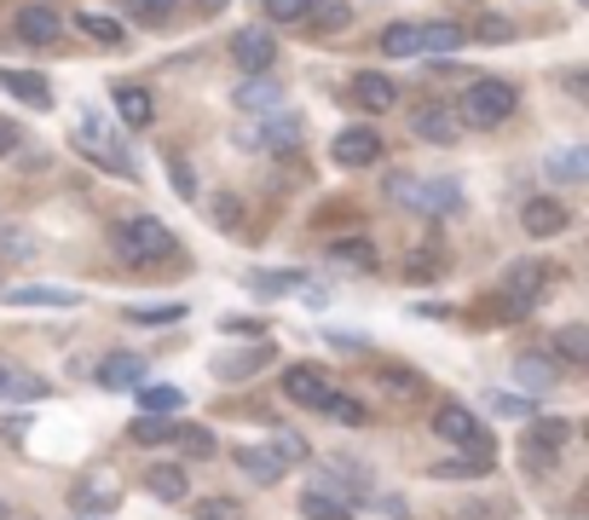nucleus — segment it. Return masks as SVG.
<instances>
[{
	"mask_svg": "<svg viewBox=\"0 0 589 520\" xmlns=\"http://www.w3.org/2000/svg\"><path fill=\"white\" fill-rule=\"evenodd\" d=\"M515 105H520V93L509 82H497V75L469 82V87H462V98H457V110H462V122H469V128H503L515 116Z\"/></svg>",
	"mask_w": 589,
	"mask_h": 520,
	"instance_id": "obj_1",
	"label": "nucleus"
},
{
	"mask_svg": "<svg viewBox=\"0 0 589 520\" xmlns=\"http://www.w3.org/2000/svg\"><path fill=\"white\" fill-rule=\"evenodd\" d=\"M116 249H121V260H133V267H156V260H168L179 244H174V232L162 226V220L139 214V220H128V226H116Z\"/></svg>",
	"mask_w": 589,
	"mask_h": 520,
	"instance_id": "obj_2",
	"label": "nucleus"
},
{
	"mask_svg": "<svg viewBox=\"0 0 589 520\" xmlns=\"http://www.w3.org/2000/svg\"><path fill=\"white\" fill-rule=\"evenodd\" d=\"M434 434L445 439V446H457V451H469V457H485V463H497V446H492V434L480 428V416L469 405H439L434 411Z\"/></svg>",
	"mask_w": 589,
	"mask_h": 520,
	"instance_id": "obj_3",
	"label": "nucleus"
},
{
	"mask_svg": "<svg viewBox=\"0 0 589 520\" xmlns=\"http://www.w3.org/2000/svg\"><path fill=\"white\" fill-rule=\"evenodd\" d=\"M75 151L93 156V163L105 168V174H133L128 145H121V139H116L105 122H98V116H81V122H75Z\"/></svg>",
	"mask_w": 589,
	"mask_h": 520,
	"instance_id": "obj_4",
	"label": "nucleus"
},
{
	"mask_svg": "<svg viewBox=\"0 0 589 520\" xmlns=\"http://www.w3.org/2000/svg\"><path fill=\"white\" fill-rule=\"evenodd\" d=\"M243 145H255L267 156H290L301 145V116L295 110H267L255 128H243Z\"/></svg>",
	"mask_w": 589,
	"mask_h": 520,
	"instance_id": "obj_5",
	"label": "nucleus"
},
{
	"mask_svg": "<svg viewBox=\"0 0 589 520\" xmlns=\"http://www.w3.org/2000/svg\"><path fill=\"white\" fill-rule=\"evenodd\" d=\"M232 64H243V75H267L278 64V35L267 24H249L232 35Z\"/></svg>",
	"mask_w": 589,
	"mask_h": 520,
	"instance_id": "obj_6",
	"label": "nucleus"
},
{
	"mask_svg": "<svg viewBox=\"0 0 589 520\" xmlns=\"http://www.w3.org/2000/svg\"><path fill=\"white\" fill-rule=\"evenodd\" d=\"M283 393H290L295 405L323 411V405H330V393H335V382H330V370H318V365H290V370H283Z\"/></svg>",
	"mask_w": 589,
	"mask_h": 520,
	"instance_id": "obj_7",
	"label": "nucleus"
},
{
	"mask_svg": "<svg viewBox=\"0 0 589 520\" xmlns=\"http://www.w3.org/2000/svg\"><path fill=\"white\" fill-rule=\"evenodd\" d=\"M12 35H17V42H24V47H52L58 35H64V17H58V12L47 7V0H30V7L17 12Z\"/></svg>",
	"mask_w": 589,
	"mask_h": 520,
	"instance_id": "obj_8",
	"label": "nucleus"
},
{
	"mask_svg": "<svg viewBox=\"0 0 589 520\" xmlns=\"http://www.w3.org/2000/svg\"><path fill=\"white\" fill-rule=\"evenodd\" d=\"M404 203L422 209L428 220H445V214H457V209H462V186H457V179H416Z\"/></svg>",
	"mask_w": 589,
	"mask_h": 520,
	"instance_id": "obj_9",
	"label": "nucleus"
},
{
	"mask_svg": "<svg viewBox=\"0 0 589 520\" xmlns=\"http://www.w3.org/2000/svg\"><path fill=\"white\" fill-rule=\"evenodd\" d=\"M330 156L341 168H370V163H381V133L376 128H341Z\"/></svg>",
	"mask_w": 589,
	"mask_h": 520,
	"instance_id": "obj_10",
	"label": "nucleus"
},
{
	"mask_svg": "<svg viewBox=\"0 0 589 520\" xmlns=\"http://www.w3.org/2000/svg\"><path fill=\"white\" fill-rule=\"evenodd\" d=\"M70 504H75V515H110V509L121 504V486H116L110 474L75 480V486H70Z\"/></svg>",
	"mask_w": 589,
	"mask_h": 520,
	"instance_id": "obj_11",
	"label": "nucleus"
},
{
	"mask_svg": "<svg viewBox=\"0 0 589 520\" xmlns=\"http://www.w3.org/2000/svg\"><path fill=\"white\" fill-rule=\"evenodd\" d=\"M145 382V353H110L105 365H98V388H110V393H128V388H139Z\"/></svg>",
	"mask_w": 589,
	"mask_h": 520,
	"instance_id": "obj_12",
	"label": "nucleus"
},
{
	"mask_svg": "<svg viewBox=\"0 0 589 520\" xmlns=\"http://www.w3.org/2000/svg\"><path fill=\"white\" fill-rule=\"evenodd\" d=\"M232 105L243 116H267V110H283V87L272 82V75H249L237 93H232Z\"/></svg>",
	"mask_w": 589,
	"mask_h": 520,
	"instance_id": "obj_13",
	"label": "nucleus"
},
{
	"mask_svg": "<svg viewBox=\"0 0 589 520\" xmlns=\"http://www.w3.org/2000/svg\"><path fill=\"white\" fill-rule=\"evenodd\" d=\"M515 376H520L526 393H550L561 382V358H550V353H520L515 358Z\"/></svg>",
	"mask_w": 589,
	"mask_h": 520,
	"instance_id": "obj_14",
	"label": "nucleus"
},
{
	"mask_svg": "<svg viewBox=\"0 0 589 520\" xmlns=\"http://www.w3.org/2000/svg\"><path fill=\"white\" fill-rule=\"evenodd\" d=\"M520 226L532 232V237H555V232L573 226V214H566L555 197H532V203H526V214H520Z\"/></svg>",
	"mask_w": 589,
	"mask_h": 520,
	"instance_id": "obj_15",
	"label": "nucleus"
},
{
	"mask_svg": "<svg viewBox=\"0 0 589 520\" xmlns=\"http://www.w3.org/2000/svg\"><path fill=\"white\" fill-rule=\"evenodd\" d=\"M7 307H81V295L64 284H17L12 295H0Z\"/></svg>",
	"mask_w": 589,
	"mask_h": 520,
	"instance_id": "obj_16",
	"label": "nucleus"
},
{
	"mask_svg": "<svg viewBox=\"0 0 589 520\" xmlns=\"http://www.w3.org/2000/svg\"><path fill=\"white\" fill-rule=\"evenodd\" d=\"M237 469L249 474V480H260V486H278L290 463H283V457H278L272 446H243V451H237Z\"/></svg>",
	"mask_w": 589,
	"mask_h": 520,
	"instance_id": "obj_17",
	"label": "nucleus"
},
{
	"mask_svg": "<svg viewBox=\"0 0 589 520\" xmlns=\"http://www.w3.org/2000/svg\"><path fill=\"white\" fill-rule=\"evenodd\" d=\"M116 116L128 128H151V116H156V98L145 87H133V82H116Z\"/></svg>",
	"mask_w": 589,
	"mask_h": 520,
	"instance_id": "obj_18",
	"label": "nucleus"
},
{
	"mask_svg": "<svg viewBox=\"0 0 589 520\" xmlns=\"http://www.w3.org/2000/svg\"><path fill=\"white\" fill-rule=\"evenodd\" d=\"M267 358H272V342H255L249 353H220L214 370H220V382H243V376H255Z\"/></svg>",
	"mask_w": 589,
	"mask_h": 520,
	"instance_id": "obj_19",
	"label": "nucleus"
},
{
	"mask_svg": "<svg viewBox=\"0 0 589 520\" xmlns=\"http://www.w3.org/2000/svg\"><path fill=\"white\" fill-rule=\"evenodd\" d=\"M353 93H358V105H364V110H376V116L399 105V87H393L381 70H364L358 82H353Z\"/></svg>",
	"mask_w": 589,
	"mask_h": 520,
	"instance_id": "obj_20",
	"label": "nucleus"
},
{
	"mask_svg": "<svg viewBox=\"0 0 589 520\" xmlns=\"http://www.w3.org/2000/svg\"><path fill=\"white\" fill-rule=\"evenodd\" d=\"M145 486H151V497H162V504H186V497H191V480H186L179 463H156L145 474Z\"/></svg>",
	"mask_w": 589,
	"mask_h": 520,
	"instance_id": "obj_21",
	"label": "nucleus"
},
{
	"mask_svg": "<svg viewBox=\"0 0 589 520\" xmlns=\"http://www.w3.org/2000/svg\"><path fill=\"white\" fill-rule=\"evenodd\" d=\"M0 87H7L12 98H24V105H52V82L47 75H24V70H0Z\"/></svg>",
	"mask_w": 589,
	"mask_h": 520,
	"instance_id": "obj_22",
	"label": "nucleus"
},
{
	"mask_svg": "<svg viewBox=\"0 0 589 520\" xmlns=\"http://www.w3.org/2000/svg\"><path fill=\"white\" fill-rule=\"evenodd\" d=\"M47 393V382L30 370H12V365H0V405H30V399Z\"/></svg>",
	"mask_w": 589,
	"mask_h": 520,
	"instance_id": "obj_23",
	"label": "nucleus"
},
{
	"mask_svg": "<svg viewBox=\"0 0 589 520\" xmlns=\"http://www.w3.org/2000/svg\"><path fill=\"white\" fill-rule=\"evenodd\" d=\"M139 405H145V416H174V411H186V388H174V382H139Z\"/></svg>",
	"mask_w": 589,
	"mask_h": 520,
	"instance_id": "obj_24",
	"label": "nucleus"
},
{
	"mask_svg": "<svg viewBox=\"0 0 589 520\" xmlns=\"http://www.w3.org/2000/svg\"><path fill=\"white\" fill-rule=\"evenodd\" d=\"M416 42H422V52H457L469 42V29L451 24V17H434V24H416Z\"/></svg>",
	"mask_w": 589,
	"mask_h": 520,
	"instance_id": "obj_25",
	"label": "nucleus"
},
{
	"mask_svg": "<svg viewBox=\"0 0 589 520\" xmlns=\"http://www.w3.org/2000/svg\"><path fill=\"white\" fill-rule=\"evenodd\" d=\"M330 260H335V267L376 272V244H370V237H335V244H330Z\"/></svg>",
	"mask_w": 589,
	"mask_h": 520,
	"instance_id": "obj_26",
	"label": "nucleus"
},
{
	"mask_svg": "<svg viewBox=\"0 0 589 520\" xmlns=\"http://www.w3.org/2000/svg\"><path fill=\"white\" fill-rule=\"evenodd\" d=\"M411 128H416V139H434V145H451V139H457V122H451V110H439V105L416 110V116H411Z\"/></svg>",
	"mask_w": 589,
	"mask_h": 520,
	"instance_id": "obj_27",
	"label": "nucleus"
},
{
	"mask_svg": "<svg viewBox=\"0 0 589 520\" xmlns=\"http://www.w3.org/2000/svg\"><path fill=\"white\" fill-rule=\"evenodd\" d=\"M347 17H353L347 0H307V24H318L323 35H341V29H347Z\"/></svg>",
	"mask_w": 589,
	"mask_h": 520,
	"instance_id": "obj_28",
	"label": "nucleus"
},
{
	"mask_svg": "<svg viewBox=\"0 0 589 520\" xmlns=\"http://www.w3.org/2000/svg\"><path fill=\"white\" fill-rule=\"evenodd\" d=\"M301 515H307V520H353V509L341 504V497L318 492V486H307V492H301Z\"/></svg>",
	"mask_w": 589,
	"mask_h": 520,
	"instance_id": "obj_29",
	"label": "nucleus"
},
{
	"mask_svg": "<svg viewBox=\"0 0 589 520\" xmlns=\"http://www.w3.org/2000/svg\"><path fill=\"white\" fill-rule=\"evenodd\" d=\"M503 295H515V302H526V307H538V295H543V267H515L509 272V284H503Z\"/></svg>",
	"mask_w": 589,
	"mask_h": 520,
	"instance_id": "obj_30",
	"label": "nucleus"
},
{
	"mask_svg": "<svg viewBox=\"0 0 589 520\" xmlns=\"http://www.w3.org/2000/svg\"><path fill=\"white\" fill-rule=\"evenodd\" d=\"M566 439H573V423H566V416H538V423H532V451H550L555 457Z\"/></svg>",
	"mask_w": 589,
	"mask_h": 520,
	"instance_id": "obj_31",
	"label": "nucleus"
},
{
	"mask_svg": "<svg viewBox=\"0 0 589 520\" xmlns=\"http://www.w3.org/2000/svg\"><path fill=\"white\" fill-rule=\"evenodd\" d=\"M243 284L260 295H290V289H307V272H249Z\"/></svg>",
	"mask_w": 589,
	"mask_h": 520,
	"instance_id": "obj_32",
	"label": "nucleus"
},
{
	"mask_svg": "<svg viewBox=\"0 0 589 520\" xmlns=\"http://www.w3.org/2000/svg\"><path fill=\"white\" fill-rule=\"evenodd\" d=\"M381 52H388V58H422L416 24H388V29H381Z\"/></svg>",
	"mask_w": 589,
	"mask_h": 520,
	"instance_id": "obj_33",
	"label": "nucleus"
},
{
	"mask_svg": "<svg viewBox=\"0 0 589 520\" xmlns=\"http://www.w3.org/2000/svg\"><path fill=\"white\" fill-rule=\"evenodd\" d=\"M75 24H81V35H93V42H98V47H116V42H121V35H128V29H121V24H116V17H105V12H81V17H75Z\"/></svg>",
	"mask_w": 589,
	"mask_h": 520,
	"instance_id": "obj_34",
	"label": "nucleus"
},
{
	"mask_svg": "<svg viewBox=\"0 0 589 520\" xmlns=\"http://www.w3.org/2000/svg\"><path fill=\"white\" fill-rule=\"evenodd\" d=\"M555 353L566 358V365H589V330H584V324H566V330L555 335Z\"/></svg>",
	"mask_w": 589,
	"mask_h": 520,
	"instance_id": "obj_35",
	"label": "nucleus"
},
{
	"mask_svg": "<svg viewBox=\"0 0 589 520\" xmlns=\"http://www.w3.org/2000/svg\"><path fill=\"white\" fill-rule=\"evenodd\" d=\"M174 428H179V423H168V416H139L128 434H133V446H168Z\"/></svg>",
	"mask_w": 589,
	"mask_h": 520,
	"instance_id": "obj_36",
	"label": "nucleus"
},
{
	"mask_svg": "<svg viewBox=\"0 0 589 520\" xmlns=\"http://www.w3.org/2000/svg\"><path fill=\"white\" fill-rule=\"evenodd\" d=\"M550 174H555V179H566V186H578V179H589V151H578V145H573V151H561L555 163H550Z\"/></svg>",
	"mask_w": 589,
	"mask_h": 520,
	"instance_id": "obj_37",
	"label": "nucleus"
},
{
	"mask_svg": "<svg viewBox=\"0 0 589 520\" xmlns=\"http://www.w3.org/2000/svg\"><path fill=\"white\" fill-rule=\"evenodd\" d=\"M323 411H330L335 423H347V428H364V416H370V411H364L353 393H330V405H323Z\"/></svg>",
	"mask_w": 589,
	"mask_h": 520,
	"instance_id": "obj_38",
	"label": "nucleus"
},
{
	"mask_svg": "<svg viewBox=\"0 0 589 520\" xmlns=\"http://www.w3.org/2000/svg\"><path fill=\"white\" fill-rule=\"evenodd\" d=\"M191 520H243V504H232V497H202L191 509Z\"/></svg>",
	"mask_w": 589,
	"mask_h": 520,
	"instance_id": "obj_39",
	"label": "nucleus"
},
{
	"mask_svg": "<svg viewBox=\"0 0 589 520\" xmlns=\"http://www.w3.org/2000/svg\"><path fill=\"white\" fill-rule=\"evenodd\" d=\"M179 0H128V12L139 17V24H168Z\"/></svg>",
	"mask_w": 589,
	"mask_h": 520,
	"instance_id": "obj_40",
	"label": "nucleus"
},
{
	"mask_svg": "<svg viewBox=\"0 0 589 520\" xmlns=\"http://www.w3.org/2000/svg\"><path fill=\"white\" fill-rule=\"evenodd\" d=\"M272 451L283 457V463H307V457H313V451H307V439L290 434V428H278V434H272Z\"/></svg>",
	"mask_w": 589,
	"mask_h": 520,
	"instance_id": "obj_41",
	"label": "nucleus"
},
{
	"mask_svg": "<svg viewBox=\"0 0 589 520\" xmlns=\"http://www.w3.org/2000/svg\"><path fill=\"white\" fill-rule=\"evenodd\" d=\"M174 439L186 446L191 457H214V439H209V428H197V423H179L174 428Z\"/></svg>",
	"mask_w": 589,
	"mask_h": 520,
	"instance_id": "obj_42",
	"label": "nucleus"
},
{
	"mask_svg": "<svg viewBox=\"0 0 589 520\" xmlns=\"http://www.w3.org/2000/svg\"><path fill=\"white\" fill-rule=\"evenodd\" d=\"M485 469H492L485 457H457V463H439L434 480H474V474H485Z\"/></svg>",
	"mask_w": 589,
	"mask_h": 520,
	"instance_id": "obj_43",
	"label": "nucleus"
},
{
	"mask_svg": "<svg viewBox=\"0 0 589 520\" xmlns=\"http://www.w3.org/2000/svg\"><path fill=\"white\" fill-rule=\"evenodd\" d=\"M267 24H307V0H267Z\"/></svg>",
	"mask_w": 589,
	"mask_h": 520,
	"instance_id": "obj_44",
	"label": "nucleus"
},
{
	"mask_svg": "<svg viewBox=\"0 0 589 520\" xmlns=\"http://www.w3.org/2000/svg\"><path fill=\"white\" fill-rule=\"evenodd\" d=\"M209 220H214V226H243V203H237V197H214V203H209Z\"/></svg>",
	"mask_w": 589,
	"mask_h": 520,
	"instance_id": "obj_45",
	"label": "nucleus"
},
{
	"mask_svg": "<svg viewBox=\"0 0 589 520\" xmlns=\"http://www.w3.org/2000/svg\"><path fill=\"white\" fill-rule=\"evenodd\" d=\"M168 186H174L179 197H197V174L179 163V156H168Z\"/></svg>",
	"mask_w": 589,
	"mask_h": 520,
	"instance_id": "obj_46",
	"label": "nucleus"
},
{
	"mask_svg": "<svg viewBox=\"0 0 589 520\" xmlns=\"http://www.w3.org/2000/svg\"><path fill=\"white\" fill-rule=\"evenodd\" d=\"M492 411L503 416V423H515V416H526V411H532V405H526L520 393H492Z\"/></svg>",
	"mask_w": 589,
	"mask_h": 520,
	"instance_id": "obj_47",
	"label": "nucleus"
},
{
	"mask_svg": "<svg viewBox=\"0 0 589 520\" xmlns=\"http://www.w3.org/2000/svg\"><path fill=\"white\" fill-rule=\"evenodd\" d=\"M174 318H186V307H139L133 324H174Z\"/></svg>",
	"mask_w": 589,
	"mask_h": 520,
	"instance_id": "obj_48",
	"label": "nucleus"
},
{
	"mask_svg": "<svg viewBox=\"0 0 589 520\" xmlns=\"http://www.w3.org/2000/svg\"><path fill=\"white\" fill-rule=\"evenodd\" d=\"M381 388L399 393V399H411L416 393V376H399V370H381Z\"/></svg>",
	"mask_w": 589,
	"mask_h": 520,
	"instance_id": "obj_49",
	"label": "nucleus"
},
{
	"mask_svg": "<svg viewBox=\"0 0 589 520\" xmlns=\"http://www.w3.org/2000/svg\"><path fill=\"white\" fill-rule=\"evenodd\" d=\"M474 35H480V42H509V35H515V29H509V24H503V17H485V24H480Z\"/></svg>",
	"mask_w": 589,
	"mask_h": 520,
	"instance_id": "obj_50",
	"label": "nucleus"
},
{
	"mask_svg": "<svg viewBox=\"0 0 589 520\" xmlns=\"http://www.w3.org/2000/svg\"><path fill=\"white\" fill-rule=\"evenodd\" d=\"M17 145H24V133H17V122H7V116H0V156H12Z\"/></svg>",
	"mask_w": 589,
	"mask_h": 520,
	"instance_id": "obj_51",
	"label": "nucleus"
},
{
	"mask_svg": "<svg viewBox=\"0 0 589 520\" xmlns=\"http://www.w3.org/2000/svg\"><path fill=\"white\" fill-rule=\"evenodd\" d=\"M330 342H335L341 353H364V347H370V342H364V335H347V330H341V335H330Z\"/></svg>",
	"mask_w": 589,
	"mask_h": 520,
	"instance_id": "obj_52",
	"label": "nucleus"
},
{
	"mask_svg": "<svg viewBox=\"0 0 589 520\" xmlns=\"http://www.w3.org/2000/svg\"><path fill=\"white\" fill-rule=\"evenodd\" d=\"M226 330H232V335H267V330L255 324V318H226Z\"/></svg>",
	"mask_w": 589,
	"mask_h": 520,
	"instance_id": "obj_53",
	"label": "nucleus"
},
{
	"mask_svg": "<svg viewBox=\"0 0 589 520\" xmlns=\"http://www.w3.org/2000/svg\"><path fill=\"white\" fill-rule=\"evenodd\" d=\"M226 7H232V0H197V12H202V17H220Z\"/></svg>",
	"mask_w": 589,
	"mask_h": 520,
	"instance_id": "obj_54",
	"label": "nucleus"
},
{
	"mask_svg": "<svg viewBox=\"0 0 589 520\" xmlns=\"http://www.w3.org/2000/svg\"><path fill=\"white\" fill-rule=\"evenodd\" d=\"M0 520H7V504H0Z\"/></svg>",
	"mask_w": 589,
	"mask_h": 520,
	"instance_id": "obj_55",
	"label": "nucleus"
},
{
	"mask_svg": "<svg viewBox=\"0 0 589 520\" xmlns=\"http://www.w3.org/2000/svg\"><path fill=\"white\" fill-rule=\"evenodd\" d=\"M81 520H93V515H81Z\"/></svg>",
	"mask_w": 589,
	"mask_h": 520,
	"instance_id": "obj_56",
	"label": "nucleus"
}]
</instances>
